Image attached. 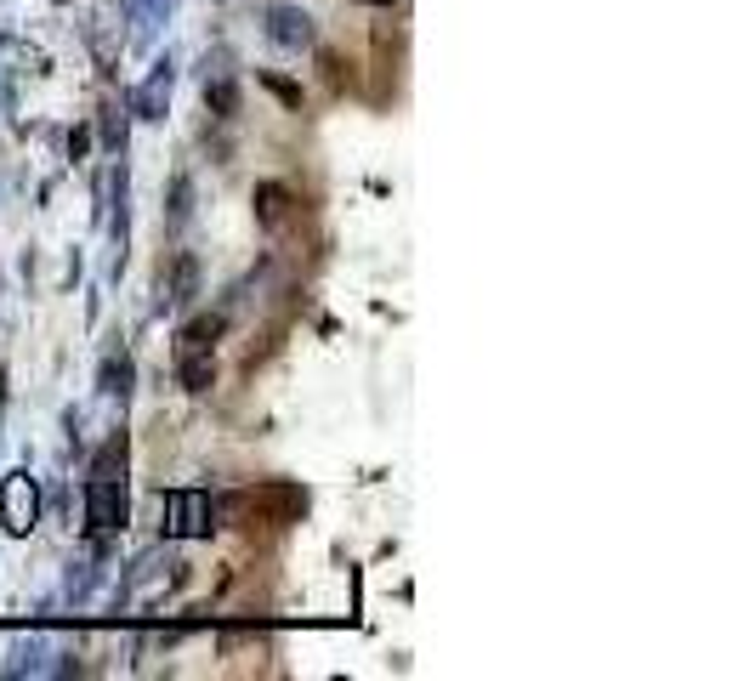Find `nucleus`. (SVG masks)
<instances>
[{"label": "nucleus", "instance_id": "f257e3e1", "mask_svg": "<svg viewBox=\"0 0 755 681\" xmlns=\"http://www.w3.org/2000/svg\"><path fill=\"white\" fill-rule=\"evenodd\" d=\"M301 506H307V500H301L296 489H250V494H239V500H233V511H262V517H273V528L290 523Z\"/></svg>", "mask_w": 755, "mask_h": 681}, {"label": "nucleus", "instance_id": "f03ea898", "mask_svg": "<svg viewBox=\"0 0 755 681\" xmlns=\"http://www.w3.org/2000/svg\"><path fill=\"white\" fill-rule=\"evenodd\" d=\"M0 506H6V528H29L35 523V489H29V477H12L6 494H0Z\"/></svg>", "mask_w": 755, "mask_h": 681}, {"label": "nucleus", "instance_id": "7ed1b4c3", "mask_svg": "<svg viewBox=\"0 0 755 681\" xmlns=\"http://www.w3.org/2000/svg\"><path fill=\"white\" fill-rule=\"evenodd\" d=\"M125 517V500H120V489H114V483H97V489H91V523H120Z\"/></svg>", "mask_w": 755, "mask_h": 681}]
</instances>
